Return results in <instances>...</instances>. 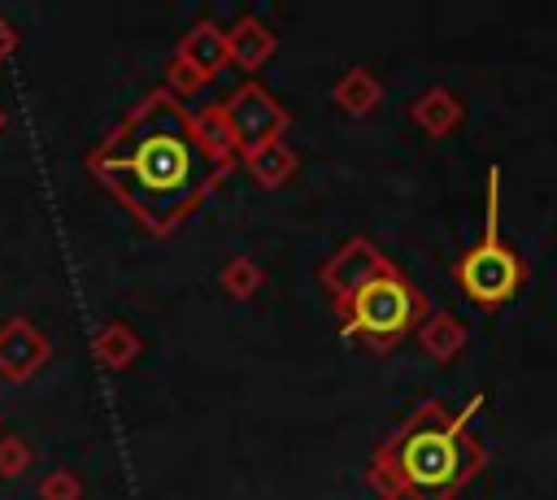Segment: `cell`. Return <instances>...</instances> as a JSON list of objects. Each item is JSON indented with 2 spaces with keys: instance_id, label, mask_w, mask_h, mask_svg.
Segmentation results:
<instances>
[{
  "instance_id": "obj_1",
  "label": "cell",
  "mask_w": 557,
  "mask_h": 500,
  "mask_svg": "<svg viewBox=\"0 0 557 500\" xmlns=\"http://www.w3.org/2000/svg\"><path fill=\"white\" fill-rule=\"evenodd\" d=\"M87 170L148 235L183 226L222 183L196 135V113L165 87L144 91V100L117 117L87 152Z\"/></svg>"
},
{
  "instance_id": "obj_2",
  "label": "cell",
  "mask_w": 557,
  "mask_h": 500,
  "mask_svg": "<svg viewBox=\"0 0 557 500\" xmlns=\"http://www.w3.org/2000/svg\"><path fill=\"white\" fill-rule=\"evenodd\" d=\"M479 409L470 400L461 413H444L440 400H422L418 413L370 457V483L387 500H448L483 461L466 439V417Z\"/></svg>"
},
{
  "instance_id": "obj_3",
  "label": "cell",
  "mask_w": 557,
  "mask_h": 500,
  "mask_svg": "<svg viewBox=\"0 0 557 500\" xmlns=\"http://www.w3.org/2000/svg\"><path fill=\"white\" fill-rule=\"evenodd\" d=\"M422 313L418 291L392 270L383 278H370L344 309H339V335L366 339L374 352H387Z\"/></svg>"
},
{
  "instance_id": "obj_4",
  "label": "cell",
  "mask_w": 557,
  "mask_h": 500,
  "mask_svg": "<svg viewBox=\"0 0 557 500\" xmlns=\"http://www.w3.org/2000/svg\"><path fill=\"white\" fill-rule=\"evenodd\" d=\"M457 283L479 304H505L522 283V265L500 243V230H496V170L487 178V230H483V243H474L457 261Z\"/></svg>"
},
{
  "instance_id": "obj_5",
  "label": "cell",
  "mask_w": 557,
  "mask_h": 500,
  "mask_svg": "<svg viewBox=\"0 0 557 500\" xmlns=\"http://www.w3.org/2000/svg\"><path fill=\"white\" fill-rule=\"evenodd\" d=\"M231 61L226 52V30L218 22H196L183 43L174 48L170 57V74H165V91H174L178 100L183 96H196L200 87H209L218 78V70Z\"/></svg>"
},
{
  "instance_id": "obj_6",
  "label": "cell",
  "mask_w": 557,
  "mask_h": 500,
  "mask_svg": "<svg viewBox=\"0 0 557 500\" xmlns=\"http://www.w3.org/2000/svg\"><path fill=\"white\" fill-rule=\"evenodd\" d=\"M222 113L235 130V143H239V157L252 152L257 143H270V139H283V130L292 126V113L261 87V83H239L226 100H222Z\"/></svg>"
},
{
  "instance_id": "obj_7",
  "label": "cell",
  "mask_w": 557,
  "mask_h": 500,
  "mask_svg": "<svg viewBox=\"0 0 557 500\" xmlns=\"http://www.w3.org/2000/svg\"><path fill=\"white\" fill-rule=\"evenodd\" d=\"M383 274H392V261L370 243V239H348V243H339L326 261H322V270H318V278H322V287H326V296L335 300V309H344L370 278H383Z\"/></svg>"
},
{
  "instance_id": "obj_8",
  "label": "cell",
  "mask_w": 557,
  "mask_h": 500,
  "mask_svg": "<svg viewBox=\"0 0 557 500\" xmlns=\"http://www.w3.org/2000/svg\"><path fill=\"white\" fill-rule=\"evenodd\" d=\"M48 361H52V339L26 313H13L0 326V378L4 383H30Z\"/></svg>"
},
{
  "instance_id": "obj_9",
  "label": "cell",
  "mask_w": 557,
  "mask_h": 500,
  "mask_svg": "<svg viewBox=\"0 0 557 500\" xmlns=\"http://www.w3.org/2000/svg\"><path fill=\"white\" fill-rule=\"evenodd\" d=\"M274 48H278V39H274L270 26H265L261 17H252V13H239V17L231 22V30H226V52H231V61H235L244 74L261 70V65L274 57Z\"/></svg>"
},
{
  "instance_id": "obj_10",
  "label": "cell",
  "mask_w": 557,
  "mask_h": 500,
  "mask_svg": "<svg viewBox=\"0 0 557 500\" xmlns=\"http://www.w3.org/2000/svg\"><path fill=\"white\" fill-rule=\"evenodd\" d=\"M196 135H200V143H205L209 161L218 165V174L226 178V174L235 170V161H239V143H235V130H231V122H226L222 104H209V109H200V113H196Z\"/></svg>"
},
{
  "instance_id": "obj_11",
  "label": "cell",
  "mask_w": 557,
  "mask_h": 500,
  "mask_svg": "<svg viewBox=\"0 0 557 500\" xmlns=\"http://www.w3.org/2000/svg\"><path fill=\"white\" fill-rule=\"evenodd\" d=\"M239 161H244V170L257 178V187H283V183L296 174V165H300V157H296V148H292L287 139L257 143V148L244 152Z\"/></svg>"
},
{
  "instance_id": "obj_12",
  "label": "cell",
  "mask_w": 557,
  "mask_h": 500,
  "mask_svg": "<svg viewBox=\"0 0 557 500\" xmlns=\"http://www.w3.org/2000/svg\"><path fill=\"white\" fill-rule=\"evenodd\" d=\"M91 352H96V361L104 370H126L139 357V335L131 326H122V322H109V326H100L91 335Z\"/></svg>"
},
{
  "instance_id": "obj_13",
  "label": "cell",
  "mask_w": 557,
  "mask_h": 500,
  "mask_svg": "<svg viewBox=\"0 0 557 500\" xmlns=\"http://www.w3.org/2000/svg\"><path fill=\"white\" fill-rule=\"evenodd\" d=\"M331 96H335V104H339L344 113H357V117H361V113H370V109L379 104V83H374V74H370L366 65H352V70L335 83Z\"/></svg>"
},
{
  "instance_id": "obj_14",
  "label": "cell",
  "mask_w": 557,
  "mask_h": 500,
  "mask_svg": "<svg viewBox=\"0 0 557 500\" xmlns=\"http://www.w3.org/2000/svg\"><path fill=\"white\" fill-rule=\"evenodd\" d=\"M261 283H265V274H261V265H257L252 257H231V261L222 265V287H226V296H235V300L257 296Z\"/></svg>"
},
{
  "instance_id": "obj_15",
  "label": "cell",
  "mask_w": 557,
  "mask_h": 500,
  "mask_svg": "<svg viewBox=\"0 0 557 500\" xmlns=\"http://www.w3.org/2000/svg\"><path fill=\"white\" fill-rule=\"evenodd\" d=\"M413 117L426 126V130H448V122H457V104L444 96V91H431V96H422V104H413Z\"/></svg>"
},
{
  "instance_id": "obj_16",
  "label": "cell",
  "mask_w": 557,
  "mask_h": 500,
  "mask_svg": "<svg viewBox=\"0 0 557 500\" xmlns=\"http://www.w3.org/2000/svg\"><path fill=\"white\" fill-rule=\"evenodd\" d=\"M35 461V448L22 435H0V478H22Z\"/></svg>"
},
{
  "instance_id": "obj_17",
  "label": "cell",
  "mask_w": 557,
  "mask_h": 500,
  "mask_svg": "<svg viewBox=\"0 0 557 500\" xmlns=\"http://www.w3.org/2000/svg\"><path fill=\"white\" fill-rule=\"evenodd\" d=\"M39 500H83V483L70 470H52L39 483Z\"/></svg>"
},
{
  "instance_id": "obj_18",
  "label": "cell",
  "mask_w": 557,
  "mask_h": 500,
  "mask_svg": "<svg viewBox=\"0 0 557 500\" xmlns=\"http://www.w3.org/2000/svg\"><path fill=\"white\" fill-rule=\"evenodd\" d=\"M17 43H22V35H17V26H13V22H9L4 13H0V65H4V61H9L13 52H17Z\"/></svg>"
},
{
  "instance_id": "obj_19",
  "label": "cell",
  "mask_w": 557,
  "mask_h": 500,
  "mask_svg": "<svg viewBox=\"0 0 557 500\" xmlns=\"http://www.w3.org/2000/svg\"><path fill=\"white\" fill-rule=\"evenodd\" d=\"M4 122H9V117H4V104H0V130H4Z\"/></svg>"
}]
</instances>
